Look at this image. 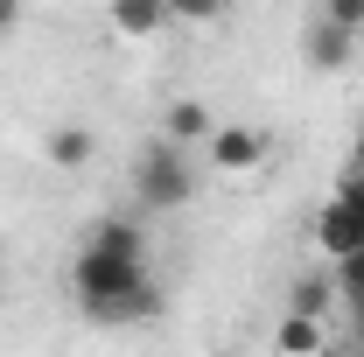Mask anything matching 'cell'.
<instances>
[{"label":"cell","instance_id":"obj_1","mask_svg":"<svg viewBox=\"0 0 364 357\" xmlns=\"http://www.w3.org/2000/svg\"><path fill=\"white\" fill-rule=\"evenodd\" d=\"M70 294L91 322H154L161 315V287L147 273V238L127 218H98L85 245L70 252Z\"/></svg>","mask_w":364,"mask_h":357},{"label":"cell","instance_id":"obj_2","mask_svg":"<svg viewBox=\"0 0 364 357\" xmlns=\"http://www.w3.org/2000/svg\"><path fill=\"white\" fill-rule=\"evenodd\" d=\"M134 203L140 211H182L196 203V169H189V147L176 140H147L134 161Z\"/></svg>","mask_w":364,"mask_h":357},{"label":"cell","instance_id":"obj_3","mask_svg":"<svg viewBox=\"0 0 364 357\" xmlns=\"http://www.w3.org/2000/svg\"><path fill=\"white\" fill-rule=\"evenodd\" d=\"M203 154H210L218 176H259V169L273 161V134L267 127H218Z\"/></svg>","mask_w":364,"mask_h":357},{"label":"cell","instance_id":"obj_4","mask_svg":"<svg viewBox=\"0 0 364 357\" xmlns=\"http://www.w3.org/2000/svg\"><path fill=\"white\" fill-rule=\"evenodd\" d=\"M316 245H322V260H364V211L329 196L316 211Z\"/></svg>","mask_w":364,"mask_h":357},{"label":"cell","instance_id":"obj_5","mask_svg":"<svg viewBox=\"0 0 364 357\" xmlns=\"http://www.w3.org/2000/svg\"><path fill=\"white\" fill-rule=\"evenodd\" d=\"M105 21L127 36V43H154L168 28V0H105Z\"/></svg>","mask_w":364,"mask_h":357},{"label":"cell","instance_id":"obj_6","mask_svg":"<svg viewBox=\"0 0 364 357\" xmlns=\"http://www.w3.org/2000/svg\"><path fill=\"white\" fill-rule=\"evenodd\" d=\"M210 134H218V119L203 98H176L161 112V140H176V147H210Z\"/></svg>","mask_w":364,"mask_h":357},{"label":"cell","instance_id":"obj_7","mask_svg":"<svg viewBox=\"0 0 364 357\" xmlns=\"http://www.w3.org/2000/svg\"><path fill=\"white\" fill-rule=\"evenodd\" d=\"M301 56H309V70L336 78V70H350V56H358V36H350V28H329V21H316V28H309V43H301Z\"/></svg>","mask_w":364,"mask_h":357},{"label":"cell","instance_id":"obj_8","mask_svg":"<svg viewBox=\"0 0 364 357\" xmlns=\"http://www.w3.org/2000/svg\"><path fill=\"white\" fill-rule=\"evenodd\" d=\"M273 357H329V322L280 315V322H273Z\"/></svg>","mask_w":364,"mask_h":357},{"label":"cell","instance_id":"obj_9","mask_svg":"<svg viewBox=\"0 0 364 357\" xmlns=\"http://www.w3.org/2000/svg\"><path fill=\"white\" fill-rule=\"evenodd\" d=\"M43 161L49 169H91V161H98V134H91V127H49L43 134Z\"/></svg>","mask_w":364,"mask_h":357},{"label":"cell","instance_id":"obj_10","mask_svg":"<svg viewBox=\"0 0 364 357\" xmlns=\"http://www.w3.org/2000/svg\"><path fill=\"white\" fill-rule=\"evenodd\" d=\"M287 315L329 322V315H336V273H301V280L287 287Z\"/></svg>","mask_w":364,"mask_h":357},{"label":"cell","instance_id":"obj_11","mask_svg":"<svg viewBox=\"0 0 364 357\" xmlns=\"http://www.w3.org/2000/svg\"><path fill=\"white\" fill-rule=\"evenodd\" d=\"M238 0H168V21H182V28H218Z\"/></svg>","mask_w":364,"mask_h":357},{"label":"cell","instance_id":"obj_12","mask_svg":"<svg viewBox=\"0 0 364 357\" xmlns=\"http://www.w3.org/2000/svg\"><path fill=\"white\" fill-rule=\"evenodd\" d=\"M316 21H329V28H350V36H364V0H322Z\"/></svg>","mask_w":364,"mask_h":357},{"label":"cell","instance_id":"obj_13","mask_svg":"<svg viewBox=\"0 0 364 357\" xmlns=\"http://www.w3.org/2000/svg\"><path fill=\"white\" fill-rule=\"evenodd\" d=\"M336 196H343V203H358V211H364V169H350V161H343V176H336Z\"/></svg>","mask_w":364,"mask_h":357},{"label":"cell","instance_id":"obj_14","mask_svg":"<svg viewBox=\"0 0 364 357\" xmlns=\"http://www.w3.org/2000/svg\"><path fill=\"white\" fill-rule=\"evenodd\" d=\"M21 14H28V0H0V36H14V28H21Z\"/></svg>","mask_w":364,"mask_h":357},{"label":"cell","instance_id":"obj_15","mask_svg":"<svg viewBox=\"0 0 364 357\" xmlns=\"http://www.w3.org/2000/svg\"><path fill=\"white\" fill-rule=\"evenodd\" d=\"M350 169H364V119H358V134H350Z\"/></svg>","mask_w":364,"mask_h":357},{"label":"cell","instance_id":"obj_16","mask_svg":"<svg viewBox=\"0 0 364 357\" xmlns=\"http://www.w3.org/2000/svg\"><path fill=\"white\" fill-rule=\"evenodd\" d=\"M336 357H364V343H358V351H336Z\"/></svg>","mask_w":364,"mask_h":357}]
</instances>
